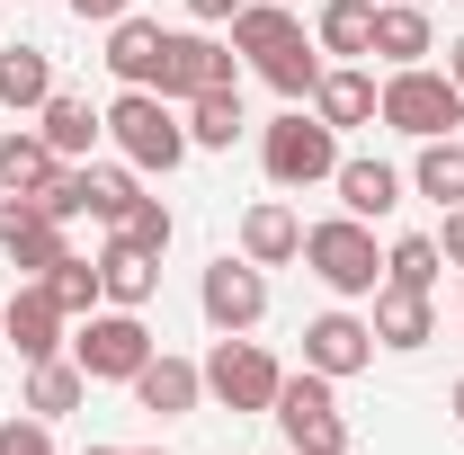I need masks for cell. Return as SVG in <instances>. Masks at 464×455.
<instances>
[{
    "label": "cell",
    "instance_id": "obj_10",
    "mask_svg": "<svg viewBox=\"0 0 464 455\" xmlns=\"http://www.w3.org/2000/svg\"><path fill=\"white\" fill-rule=\"evenodd\" d=\"M0 250H9V268H18V277H45L54 259H72L63 224L36 206V197H0Z\"/></svg>",
    "mask_w": 464,
    "mask_h": 455
},
{
    "label": "cell",
    "instance_id": "obj_25",
    "mask_svg": "<svg viewBox=\"0 0 464 455\" xmlns=\"http://www.w3.org/2000/svg\"><path fill=\"white\" fill-rule=\"evenodd\" d=\"M313 45L322 54H375V0H322Z\"/></svg>",
    "mask_w": 464,
    "mask_h": 455
},
{
    "label": "cell",
    "instance_id": "obj_30",
    "mask_svg": "<svg viewBox=\"0 0 464 455\" xmlns=\"http://www.w3.org/2000/svg\"><path fill=\"white\" fill-rule=\"evenodd\" d=\"M447 268V250H438V232H402L393 250H384V286H411V295H429Z\"/></svg>",
    "mask_w": 464,
    "mask_h": 455
},
{
    "label": "cell",
    "instance_id": "obj_37",
    "mask_svg": "<svg viewBox=\"0 0 464 455\" xmlns=\"http://www.w3.org/2000/svg\"><path fill=\"white\" fill-rule=\"evenodd\" d=\"M438 250H447V259L464 268V206H447V232H438Z\"/></svg>",
    "mask_w": 464,
    "mask_h": 455
},
{
    "label": "cell",
    "instance_id": "obj_9",
    "mask_svg": "<svg viewBox=\"0 0 464 455\" xmlns=\"http://www.w3.org/2000/svg\"><path fill=\"white\" fill-rule=\"evenodd\" d=\"M197 304H206L215 331H259V322H268V268H250V259L224 250V259L197 277Z\"/></svg>",
    "mask_w": 464,
    "mask_h": 455
},
{
    "label": "cell",
    "instance_id": "obj_34",
    "mask_svg": "<svg viewBox=\"0 0 464 455\" xmlns=\"http://www.w3.org/2000/svg\"><path fill=\"white\" fill-rule=\"evenodd\" d=\"M0 455H54V420H0Z\"/></svg>",
    "mask_w": 464,
    "mask_h": 455
},
{
    "label": "cell",
    "instance_id": "obj_22",
    "mask_svg": "<svg viewBox=\"0 0 464 455\" xmlns=\"http://www.w3.org/2000/svg\"><path fill=\"white\" fill-rule=\"evenodd\" d=\"M375 54L393 63V72L420 63V54H438V45H429V9H420V0H375Z\"/></svg>",
    "mask_w": 464,
    "mask_h": 455
},
{
    "label": "cell",
    "instance_id": "obj_24",
    "mask_svg": "<svg viewBox=\"0 0 464 455\" xmlns=\"http://www.w3.org/2000/svg\"><path fill=\"white\" fill-rule=\"evenodd\" d=\"M286 36H304L286 0H241V9H232V54H250V63H259V54H277Z\"/></svg>",
    "mask_w": 464,
    "mask_h": 455
},
{
    "label": "cell",
    "instance_id": "obj_6",
    "mask_svg": "<svg viewBox=\"0 0 464 455\" xmlns=\"http://www.w3.org/2000/svg\"><path fill=\"white\" fill-rule=\"evenodd\" d=\"M259 170L277 179V188H322V179L340 170V134H331L322 116L286 108L268 134H259Z\"/></svg>",
    "mask_w": 464,
    "mask_h": 455
},
{
    "label": "cell",
    "instance_id": "obj_12",
    "mask_svg": "<svg viewBox=\"0 0 464 455\" xmlns=\"http://www.w3.org/2000/svg\"><path fill=\"white\" fill-rule=\"evenodd\" d=\"M304 366L313 375H357V366H375V322H357V313H313L304 322Z\"/></svg>",
    "mask_w": 464,
    "mask_h": 455
},
{
    "label": "cell",
    "instance_id": "obj_41",
    "mask_svg": "<svg viewBox=\"0 0 464 455\" xmlns=\"http://www.w3.org/2000/svg\"><path fill=\"white\" fill-rule=\"evenodd\" d=\"M420 9H429V0H420Z\"/></svg>",
    "mask_w": 464,
    "mask_h": 455
},
{
    "label": "cell",
    "instance_id": "obj_28",
    "mask_svg": "<svg viewBox=\"0 0 464 455\" xmlns=\"http://www.w3.org/2000/svg\"><path fill=\"white\" fill-rule=\"evenodd\" d=\"M81 393H90V375H81L72 357H36V366H27V411H36V420L81 411Z\"/></svg>",
    "mask_w": 464,
    "mask_h": 455
},
{
    "label": "cell",
    "instance_id": "obj_11",
    "mask_svg": "<svg viewBox=\"0 0 464 455\" xmlns=\"http://www.w3.org/2000/svg\"><path fill=\"white\" fill-rule=\"evenodd\" d=\"M0 340L18 348L27 366H36V357H63V340H72V313H63V304H54L36 277H27L9 304H0Z\"/></svg>",
    "mask_w": 464,
    "mask_h": 455
},
{
    "label": "cell",
    "instance_id": "obj_31",
    "mask_svg": "<svg viewBox=\"0 0 464 455\" xmlns=\"http://www.w3.org/2000/svg\"><path fill=\"white\" fill-rule=\"evenodd\" d=\"M134 197H143V188H134V161H81V206H90V215L125 224Z\"/></svg>",
    "mask_w": 464,
    "mask_h": 455
},
{
    "label": "cell",
    "instance_id": "obj_8",
    "mask_svg": "<svg viewBox=\"0 0 464 455\" xmlns=\"http://www.w3.org/2000/svg\"><path fill=\"white\" fill-rule=\"evenodd\" d=\"M170 108H188V99H206V90H232V45H215V36H197V27H170L161 36V81H152Z\"/></svg>",
    "mask_w": 464,
    "mask_h": 455
},
{
    "label": "cell",
    "instance_id": "obj_26",
    "mask_svg": "<svg viewBox=\"0 0 464 455\" xmlns=\"http://www.w3.org/2000/svg\"><path fill=\"white\" fill-rule=\"evenodd\" d=\"M54 99V54L45 45H18V54H0V108H45Z\"/></svg>",
    "mask_w": 464,
    "mask_h": 455
},
{
    "label": "cell",
    "instance_id": "obj_18",
    "mask_svg": "<svg viewBox=\"0 0 464 455\" xmlns=\"http://www.w3.org/2000/svg\"><path fill=\"white\" fill-rule=\"evenodd\" d=\"M161 36H170V27H152V18H134V9L108 27V72L125 90H152V81H161Z\"/></svg>",
    "mask_w": 464,
    "mask_h": 455
},
{
    "label": "cell",
    "instance_id": "obj_16",
    "mask_svg": "<svg viewBox=\"0 0 464 455\" xmlns=\"http://www.w3.org/2000/svg\"><path fill=\"white\" fill-rule=\"evenodd\" d=\"M331 188H340V215L375 224V215H393V206H402L411 179L393 170V161H340V170H331Z\"/></svg>",
    "mask_w": 464,
    "mask_h": 455
},
{
    "label": "cell",
    "instance_id": "obj_5",
    "mask_svg": "<svg viewBox=\"0 0 464 455\" xmlns=\"http://www.w3.org/2000/svg\"><path fill=\"white\" fill-rule=\"evenodd\" d=\"M268 420L286 429L295 455H348V420H340V393H331V375H286L277 402H268Z\"/></svg>",
    "mask_w": 464,
    "mask_h": 455
},
{
    "label": "cell",
    "instance_id": "obj_39",
    "mask_svg": "<svg viewBox=\"0 0 464 455\" xmlns=\"http://www.w3.org/2000/svg\"><path fill=\"white\" fill-rule=\"evenodd\" d=\"M81 455H161V447H81Z\"/></svg>",
    "mask_w": 464,
    "mask_h": 455
},
{
    "label": "cell",
    "instance_id": "obj_1",
    "mask_svg": "<svg viewBox=\"0 0 464 455\" xmlns=\"http://www.w3.org/2000/svg\"><path fill=\"white\" fill-rule=\"evenodd\" d=\"M108 143L134 161V170H161V179L197 152V143H188V116H170L161 90H125V99L108 108Z\"/></svg>",
    "mask_w": 464,
    "mask_h": 455
},
{
    "label": "cell",
    "instance_id": "obj_38",
    "mask_svg": "<svg viewBox=\"0 0 464 455\" xmlns=\"http://www.w3.org/2000/svg\"><path fill=\"white\" fill-rule=\"evenodd\" d=\"M447 81H456V90H464V36H456V45H447Z\"/></svg>",
    "mask_w": 464,
    "mask_h": 455
},
{
    "label": "cell",
    "instance_id": "obj_17",
    "mask_svg": "<svg viewBox=\"0 0 464 455\" xmlns=\"http://www.w3.org/2000/svg\"><path fill=\"white\" fill-rule=\"evenodd\" d=\"M63 170V152L27 125H0V197H45V179Z\"/></svg>",
    "mask_w": 464,
    "mask_h": 455
},
{
    "label": "cell",
    "instance_id": "obj_4",
    "mask_svg": "<svg viewBox=\"0 0 464 455\" xmlns=\"http://www.w3.org/2000/svg\"><path fill=\"white\" fill-rule=\"evenodd\" d=\"M304 268L331 286V295H375L384 286V259H375V232L357 215H331V224H304Z\"/></svg>",
    "mask_w": 464,
    "mask_h": 455
},
{
    "label": "cell",
    "instance_id": "obj_40",
    "mask_svg": "<svg viewBox=\"0 0 464 455\" xmlns=\"http://www.w3.org/2000/svg\"><path fill=\"white\" fill-rule=\"evenodd\" d=\"M447 402H456V420H464V384H456V393H447Z\"/></svg>",
    "mask_w": 464,
    "mask_h": 455
},
{
    "label": "cell",
    "instance_id": "obj_29",
    "mask_svg": "<svg viewBox=\"0 0 464 455\" xmlns=\"http://www.w3.org/2000/svg\"><path fill=\"white\" fill-rule=\"evenodd\" d=\"M45 295H54L63 313H72V322H90V313H99V304H108V286H99V259H81V250H72V259H54V268H45Z\"/></svg>",
    "mask_w": 464,
    "mask_h": 455
},
{
    "label": "cell",
    "instance_id": "obj_13",
    "mask_svg": "<svg viewBox=\"0 0 464 455\" xmlns=\"http://www.w3.org/2000/svg\"><path fill=\"white\" fill-rule=\"evenodd\" d=\"M134 402H143L152 420H188V411L206 402V366H188V357H170V348H152L143 375H134Z\"/></svg>",
    "mask_w": 464,
    "mask_h": 455
},
{
    "label": "cell",
    "instance_id": "obj_20",
    "mask_svg": "<svg viewBox=\"0 0 464 455\" xmlns=\"http://www.w3.org/2000/svg\"><path fill=\"white\" fill-rule=\"evenodd\" d=\"M36 134H45V143H54L63 161H90V143H99V134H108V116L90 108V99H72V90H54V99H45V108H36Z\"/></svg>",
    "mask_w": 464,
    "mask_h": 455
},
{
    "label": "cell",
    "instance_id": "obj_27",
    "mask_svg": "<svg viewBox=\"0 0 464 455\" xmlns=\"http://www.w3.org/2000/svg\"><path fill=\"white\" fill-rule=\"evenodd\" d=\"M241 125H250V116H241V90H206V99H188V143H197V152H232Z\"/></svg>",
    "mask_w": 464,
    "mask_h": 455
},
{
    "label": "cell",
    "instance_id": "obj_14",
    "mask_svg": "<svg viewBox=\"0 0 464 455\" xmlns=\"http://www.w3.org/2000/svg\"><path fill=\"white\" fill-rule=\"evenodd\" d=\"M241 259H250V268H286V259H304V215H295L286 197H259V206L241 215Z\"/></svg>",
    "mask_w": 464,
    "mask_h": 455
},
{
    "label": "cell",
    "instance_id": "obj_33",
    "mask_svg": "<svg viewBox=\"0 0 464 455\" xmlns=\"http://www.w3.org/2000/svg\"><path fill=\"white\" fill-rule=\"evenodd\" d=\"M170 206H161V197H134V206H125V224H116V241H134V250H152V259H161V250H170Z\"/></svg>",
    "mask_w": 464,
    "mask_h": 455
},
{
    "label": "cell",
    "instance_id": "obj_36",
    "mask_svg": "<svg viewBox=\"0 0 464 455\" xmlns=\"http://www.w3.org/2000/svg\"><path fill=\"white\" fill-rule=\"evenodd\" d=\"M232 9H241V0H188V18H197V27H232Z\"/></svg>",
    "mask_w": 464,
    "mask_h": 455
},
{
    "label": "cell",
    "instance_id": "obj_15",
    "mask_svg": "<svg viewBox=\"0 0 464 455\" xmlns=\"http://www.w3.org/2000/svg\"><path fill=\"white\" fill-rule=\"evenodd\" d=\"M375 72H357V63H340V72H322L313 81V116L331 125V134H348V125H375Z\"/></svg>",
    "mask_w": 464,
    "mask_h": 455
},
{
    "label": "cell",
    "instance_id": "obj_32",
    "mask_svg": "<svg viewBox=\"0 0 464 455\" xmlns=\"http://www.w3.org/2000/svg\"><path fill=\"white\" fill-rule=\"evenodd\" d=\"M259 81H268L277 99H295V108H304V99H313V81H322V54H313L304 36H286L277 54H259Z\"/></svg>",
    "mask_w": 464,
    "mask_h": 455
},
{
    "label": "cell",
    "instance_id": "obj_21",
    "mask_svg": "<svg viewBox=\"0 0 464 455\" xmlns=\"http://www.w3.org/2000/svg\"><path fill=\"white\" fill-rule=\"evenodd\" d=\"M99 286H108V304L143 313V304H152V286H161V259H152V250H134V241H108V250H99Z\"/></svg>",
    "mask_w": 464,
    "mask_h": 455
},
{
    "label": "cell",
    "instance_id": "obj_7",
    "mask_svg": "<svg viewBox=\"0 0 464 455\" xmlns=\"http://www.w3.org/2000/svg\"><path fill=\"white\" fill-rule=\"evenodd\" d=\"M277 384H286V366H277L259 340H241V331L215 340V357H206V393L224 402V411H268Z\"/></svg>",
    "mask_w": 464,
    "mask_h": 455
},
{
    "label": "cell",
    "instance_id": "obj_3",
    "mask_svg": "<svg viewBox=\"0 0 464 455\" xmlns=\"http://www.w3.org/2000/svg\"><path fill=\"white\" fill-rule=\"evenodd\" d=\"M152 348H161V340H152V331H143V313H125V304L90 313V322H72V366H81L90 384H134Z\"/></svg>",
    "mask_w": 464,
    "mask_h": 455
},
{
    "label": "cell",
    "instance_id": "obj_19",
    "mask_svg": "<svg viewBox=\"0 0 464 455\" xmlns=\"http://www.w3.org/2000/svg\"><path fill=\"white\" fill-rule=\"evenodd\" d=\"M429 340H438L429 295H411V286H375V348H429Z\"/></svg>",
    "mask_w": 464,
    "mask_h": 455
},
{
    "label": "cell",
    "instance_id": "obj_23",
    "mask_svg": "<svg viewBox=\"0 0 464 455\" xmlns=\"http://www.w3.org/2000/svg\"><path fill=\"white\" fill-rule=\"evenodd\" d=\"M411 188H420L429 206H464V143H456V134H429V143H420Z\"/></svg>",
    "mask_w": 464,
    "mask_h": 455
},
{
    "label": "cell",
    "instance_id": "obj_35",
    "mask_svg": "<svg viewBox=\"0 0 464 455\" xmlns=\"http://www.w3.org/2000/svg\"><path fill=\"white\" fill-rule=\"evenodd\" d=\"M125 9H134V0H72V18H81V27H116Z\"/></svg>",
    "mask_w": 464,
    "mask_h": 455
},
{
    "label": "cell",
    "instance_id": "obj_2",
    "mask_svg": "<svg viewBox=\"0 0 464 455\" xmlns=\"http://www.w3.org/2000/svg\"><path fill=\"white\" fill-rule=\"evenodd\" d=\"M375 116H384L393 134H411V143H429V134H456L464 125V90L447 72H429V63H402V72H384Z\"/></svg>",
    "mask_w": 464,
    "mask_h": 455
}]
</instances>
